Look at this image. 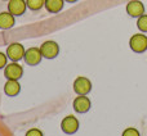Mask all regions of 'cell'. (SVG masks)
Instances as JSON below:
<instances>
[{"label": "cell", "instance_id": "5", "mask_svg": "<svg viewBox=\"0 0 147 136\" xmlns=\"http://www.w3.org/2000/svg\"><path fill=\"white\" fill-rule=\"evenodd\" d=\"M23 75V68L17 63V62H12V63L7 64L4 68V76L7 80H20Z\"/></svg>", "mask_w": 147, "mask_h": 136}, {"label": "cell", "instance_id": "1", "mask_svg": "<svg viewBox=\"0 0 147 136\" xmlns=\"http://www.w3.org/2000/svg\"><path fill=\"white\" fill-rule=\"evenodd\" d=\"M129 46L136 53H143L147 50V36L142 33H136L130 37Z\"/></svg>", "mask_w": 147, "mask_h": 136}, {"label": "cell", "instance_id": "12", "mask_svg": "<svg viewBox=\"0 0 147 136\" xmlns=\"http://www.w3.org/2000/svg\"><path fill=\"white\" fill-rule=\"evenodd\" d=\"M21 91V85L18 82V80H8L4 85V93L8 96H16L17 94H20Z\"/></svg>", "mask_w": 147, "mask_h": 136}, {"label": "cell", "instance_id": "17", "mask_svg": "<svg viewBox=\"0 0 147 136\" xmlns=\"http://www.w3.org/2000/svg\"><path fill=\"white\" fill-rule=\"evenodd\" d=\"M26 136H43V132L38 129H31L26 132Z\"/></svg>", "mask_w": 147, "mask_h": 136}, {"label": "cell", "instance_id": "8", "mask_svg": "<svg viewBox=\"0 0 147 136\" xmlns=\"http://www.w3.org/2000/svg\"><path fill=\"white\" fill-rule=\"evenodd\" d=\"M26 8H27V4L25 0H9L8 3V12L12 13L14 17L22 15L26 12Z\"/></svg>", "mask_w": 147, "mask_h": 136}, {"label": "cell", "instance_id": "10", "mask_svg": "<svg viewBox=\"0 0 147 136\" xmlns=\"http://www.w3.org/2000/svg\"><path fill=\"white\" fill-rule=\"evenodd\" d=\"M90 100L88 96L85 95H79L78 98H75L74 100V109L78 113H86L90 109Z\"/></svg>", "mask_w": 147, "mask_h": 136}, {"label": "cell", "instance_id": "9", "mask_svg": "<svg viewBox=\"0 0 147 136\" xmlns=\"http://www.w3.org/2000/svg\"><path fill=\"white\" fill-rule=\"evenodd\" d=\"M127 13L130 17H141L145 13V5L140 0H130L127 4Z\"/></svg>", "mask_w": 147, "mask_h": 136}, {"label": "cell", "instance_id": "7", "mask_svg": "<svg viewBox=\"0 0 147 136\" xmlns=\"http://www.w3.org/2000/svg\"><path fill=\"white\" fill-rule=\"evenodd\" d=\"M41 58H43V54H41L40 49H38V48L27 49L25 51V57H23L26 64H28V66H36V64H39L41 62Z\"/></svg>", "mask_w": 147, "mask_h": 136}, {"label": "cell", "instance_id": "15", "mask_svg": "<svg viewBox=\"0 0 147 136\" xmlns=\"http://www.w3.org/2000/svg\"><path fill=\"white\" fill-rule=\"evenodd\" d=\"M137 27L140 28L142 32H147V14H142L141 17H138Z\"/></svg>", "mask_w": 147, "mask_h": 136}, {"label": "cell", "instance_id": "6", "mask_svg": "<svg viewBox=\"0 0 147 136\" xmlns=\"http://www.w3.org/2000/svg\"><path fill=\"white\" fill-rule=\"evenodd\" d=\"M61 129L65 134L67 135H72L75 134L76 131L79 130V121L76 117L74 116H67L62 119L61 122Z\"/></svg>", "mask_w": 147, "mask_h": 136}, {"label": "cell", "instance_id": "14", "mask_svg": "<svg viewBox=\"0 0 147 136\" xmlns=\"http://www.w3.org/2000/svg\"><path fill=\"white\" fill-rule=\"evenodd\" d=\"M44 3H45V0H26L27 8H30L31 10H40Z\"/></svg>", "mask_w": 147, "mask_h": 136}, {"label": "cell", "instance_id": "20", "mask_svg": "<svg viewBox=\"0 0 147 136\" xmlns=\"http://www.w3.org/2000/svg\"><path fill=\"white\" fill-rule=\"evenodd\" d=\"M5 1H7V0H5Z\"/></svg>", "mask_w": 147, "mask_h": 136}, {"label": "cell", "instance_id": "13", "mask_svg": "<svg viewBox=\"0 0 147 136\" xmlns=\"http://www.w3.org/2000/svg\"><path fill=\"white\" fill-rule=\"evenodd\" d=\"M65 0H45L44 5H45L47 10L51 13H58L63 8Z\"/></svg>", "mask_w": 147, "mask_h": 136}, {"label": "cell", "instance_id": "11", "mask_svg": "<svg viewBox=\"0 0 147 136\" xmlns=\"http://www.w3.org/2000/svg\"><path fill=\"white\" fill-rule=\"evenodd\" d=\"M14 15L9 12H1L0 13V28L1 30H9L14 26Z\"/></svg>", "mask_w": 147, "mask_h": 136}, {"label": "cell", "instance_id": "16", "mask_svg": "<svg viewBox=\"0 0 147 136\" xmlns=\"http://www.w3.org/2000/svg\"><path fill=\"white\" fill-rule=\"evenodd\" d=\"M121 136H141V135L137 129H134V127H128L127 130H124Z\"/></svg>", "mask_w": 147, "mask_h": 136}, {"label": "cell", "instance_id": "3", "mask_svg": "<svg viewBox=\"0 0 147 136\" xmlns=\"http://www.w3.org/2000/svg\"><path fill=\"white\" fill-rule=\"evenodd\" d=\"M25 48L20 43H13L7 48V57L12 62H18L25 57Z\"/></svg>", "mask_w": 147, "mask_h": 136}, {"label": "cell", "instance_id": "19", "mask_svg": "<svg viewBox=\"0 0 147 136\" xmlns=\"http://www.w3.org/2000/svg\"><path fill=\"white\" fill-rule=\"evenodd\" d=\"M65 1H67V3H75V1H78V0H65Z\"/></svg>", "mask_w": 147, "mask_h": 136}, {"label": "cell", "instance_id": "2", "mask_svg": "<svg viewBox=\"0 0 147 136\" xmlns=\"http://www.w3.org/2000/svg\"><path fill=\"white\" fill-rule=\"evenodd\" d=\"M40 51L43 54L44 58L47 59H54L59 53V46L56 41L53 40H48L45 43L41 44L40 46Z\"/></svg>", "mask_w": 147, "mask_h": 136}, {"label": "cell", "instance_id": "4", "mask_svg": "<svg viewBox=\"0 0 147 136\" xmlns=\"http://www.w3.org/2000/svg\"><path fill=\"white\" fill-rule=\"evenodd\" d=\"M92 90V82L89 78L86 77H78L74 81V91H75L78 95H86L89 94Z\"/></svg>", "mask_w": 147, "mask_h": 136}, {"label": "cell", "instance_id": "18", "mask_svg": "<svg viewBox=\"0 0 147 136\" xmlns=\"http://www.w3.org/2000/svg\"><path fill=\"white\" fill-rule=\"evenodd\" d=\"M7 58H8L7 54L0 51V69H1V68H5V66H7Z\"/></svg>", "mask_w": 147, "mask_h": 136}]
</instances>
